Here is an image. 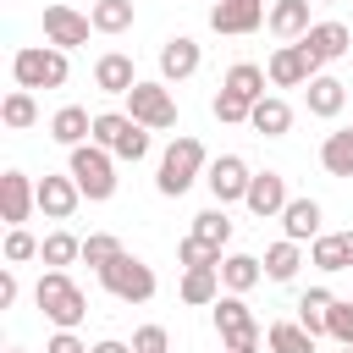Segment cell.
Masks as SVG:
<instances>
[{
  "label": "cell",
  "mask_w": 353,
  "mask_h": 353,
  "mask_svg": "<svg viewBox=\"0 0 353 353\" xmlns=\"http://www.w3.org/2000/svg\"><path fill=\"white\" fill-rule=\"evenodd\" d=\"M121 254H127V248H121V237H110V232H88V237H83V259H88L94 270H105V265L121 259Z\"/></svg>",
  "instance_id": "cell-36"
},
{
  "label": "cell",
  "mask_w": 353,
  "mask_h": 353,
  "mask_svg": "<svg viewBox=\"0 0 353 353\" xmlns=\"http://www.w3.org/2000/svg\"><path fill=\"white\" fill-rule=\"evenodd\" d=\"M188 237H199V243H210V248H226V243H232V221H226V210L215 204V210L193 215V232H188Z\"/></svg>",
  "instance_id": "cell-34"
},
{
  "label": "cell",
  "mask_w": 353,
  "mask_h": 353,
  "mask_svg": "<svg viewBox=\"0 0 353 353\" xmlns=\"http://www.w3.org/2000/svg\"><path fill=\"white\" fill-rule=\"evenodd\" d=\"M265 17H270V11H265L259 0H221V6H210V28H215V33H232V39H237V33H254Z\"/></svg>",
  "instance_id": "cell-14"
},
{
  "label": "cell",
  "mask_w": 353,
  "mask_h": 353,
  "mask_svg": "<svg viewBox=\"0 0 353 353\" xmlns=\"http://www.w3.org/2000/svg\"><path fill=\"white\" fill-rule=\"evenodd\" d=\"M17 292H22V287H17V270L6 265V270H0V309H11V303H17Z\"/></svg>",
  "instance_id": "cell-43"
},
{
  "label": "cell",
  "mask_w": 353,
  "mask_h": 353,
  "mask_svg": "<svg viewBox=\"0 0 353 353\" xmlns=\"http://www.w3.org/2000/svg\"><path fill=\"white\" fill-rule=\"evenodd\" d=\"M138 83H143V77L132 72V55L110 50V55H99V61H94V88H105V94H121V99H127Z\"/></svg>",
  "instance_id": "cell-17"
},
{
  "label": "cell",
  "mask_w": 353,
  "mask_h": 353,
  "mask_svg": "<svg viewBox=\"0 0 353 353\" xmlns=\"http://www.w3.org/2000/svg\"><path fill=\"white\" fill-rule=\"evenodd\" d=\"M39 259H44L50 270H66L72 259H83V243H77L72 232H50V237L39 243Z\"/></svg>",
  "instance_id": "cell-35"
},
{
  "label": "cell",
  "mask_w": 353,
  "mask_h": 353,
  "mask_svg": "<svg viewBox=\"0 0 353 353\" xmlns=\"http://www.w3.org/2000/svg\"><path fill=\"white\" fill-rule=\"evenodd\" d=\"M199 61H204V50H199L188 33H171V39L160 44V77H165V83L193 77V72H199Z\"/></svg>",
  "instance_id": "cell-16"
},
{
  "label": "cell",
  "mask_w": 353,
  "mask_h": 353,
  "mask_svg": "<svg viewBox=\"0 0 353 353\" xmlns=\"http://www.w3.org/2000/svg\"><path fill=\"white\" fill-rule=\"evenodd\" d=\"M314 6H336V0H314Z\"/></svg>",
  "instance_id": "cell-46"
},
{
  "label": "cell",
  "mask_w": 353,
  "mask_h": 353,
  "mask_svg": "<svg viewBox=\"0 0 353 353\" xmlns=\"http://www.w3.org/2000/svg\"><path fill=\"white\" fill-rule=\"evenodd\" d=\"M50 138H55V143H66V149L94 143V116H88L83 105H61V110L50 116Z\"/></svg>",
  "instance_id": "cell-21"
},
{
  "label": "cell",
  "mask_w": 353,
  "mask_h": 353,
  "mask_svg": "<svg viewBox=\"0 0 353 353\" xmlns=\"http://www.w3.org/2000/svg\"><path fill=\"white\" fill-rule=\"evenodd\" d=\"M99 276V287L110 292V298H121V303H149L154 298V270L138 259V254H121V259H110L105 270H94Z\"/></svg>",
  "instance_id": "cell-6"
},
{
  "label": "cell",
  "mask_w": 353,
  "mask_h": 353,
  "mask_svg": "<svg viewBox=\"0 0 353 353\" xmlns=\"http://www.w3.org/2000/svg\"><path fill=\"white\" fill-rule=\"evenodd\" d=\"M248 127H254V132H265V138H281V132L292 127V105H287V99H276V94H265V99L254 105Z\"/></svg>",
  "instance_id": "cell-27"
},
{
  "label": "cell",
  "mask_w": 353,
  "mask_h": 353,
  "mask_svg": "<svg viewBox=\"0 0 353 353\" xmlns=\"http://www.w3.org/2000/svg\"><path fill=\"white\" fill-rule=\"evenodd\" d=\"M88 22H94V33H127L132 28V0H94Z\"/></svg>",
  "instance_id": "cell-31"
},
{
  "label": "cell",
  "mask_w": 353,
  "mask_h": 353,
  "mask_svg": "<svg viewBox=\"0 0 353 353\" xmlns=\"http://www.w3.org/2000/svg\"><path fill=\"white\" fill-rule=\"evenodd\" d=\"M210 6H221V0H210Z\"/></svg>",
  "instance_id": "cell-48"
},
{
  "label": "cell",
  "mask_w": 353,
  "mask_h": 353,
  "mask_svg": "<svg viewBox=\"0 0 353 353\" xmlns=\"http://www.w3.org/2000/svg\"><path fill=\"white\" fill-rule=\"evenodd\" d=\"M127 116L138 127H149V132H165V127H176V99H171L165 83H138L127 94Z\"/></svg>",
  "instance_id": "cell-8"
},
{
  "label": "cell",
  "mask_w": 353,
  "mask_h": 353,
  "mask_svg": "<svg viewBox=\"0 0 353 353\" xmlns=\"http://www.w3.org/2000/svg\"><path fill=\"white\" fill-rule=\"evenodd\" d=\"M265 83H270V72H265V66H254V61H237V66L221 77V88L243 94L248 105H259V99H265Z\"/></svg>",
  "instance_id": "cell-26"
},
{
  "label": "cell",
  "mask_w": 353,
  "mask_h": 353,
  "mask_svg": "<svg viewBox=\"0 0 353 353\" xmlns=\"http://www.w3.org/2000/svg\"><path fill=\"white\" fill-rule=\"evenodd\" d=\"M165 347H171L165 325H138L132 331V353H165Z\"/></svg>",
  "instance_id": "cell-41"
},
{
  "label": "cell",
  "mask_w": 353,
  "mask_h": 353,
  "mask_svg": "<svg viewBox=\"0 0 353 353\" xmlns=\"http://www.w3.org/2000/svg\"><path fill=\"white\" fill-rule=\"evenodd\" d=\"M259 265H265V276H270V281H292V276H298V265H303V243L281 237V243H270V248H265V259H259Z\"/></svg>",
  "instance_id": "cell-28"
},
{
  "label": "cell",
  "mask_w": 353,
  "mask_h": 353,
  "mask_svg": "<svg viewBox=\"0 0 353 353\" xmlns=\"http://www.w3.org/2000/svg\"><path fill=\"white\" fill-rule=\"evenodd\" d=\"M259 6H265V0H259Z\"/></svg>",
  "instance_id": "cell-49"
},
{
  "label": "cell",
  "mask_w": 353,
  "mask_h": 353,
  "mask_svg": "<svg viewBox=\"0 0 353 353\" xmlns=\"http://www.w3.org/2000/svg\"><path fill=\"white\" fill-rule=\"evenodd\" d=\"M331 342L336 347H353V303H331Z\"/></svg>",
  "instance_id": "cell-40"
},
{
  "label": "cell",
  "mask_w": 353,
  "mask_h": 353,
  "mask_svg": "<svg viewBox=\"0 0 353 353\" xmlns=\"http://www.w3.org/2000/svg\"><path fill=\"white\" fill-rule=\"evenodd\" d=\"M259 276H265V265L254 254H226L221 259V287L226 292H248V287H259Z\"/></svg>",
  "instance_id": "cell-29"
},
{
  "label": "cell",
  "mask_w": 353,
  "mask_h": 353,
  "mask_svg": "<svg viewBox=\"0 0 353 353\" xmlns=\"http://www.w3.org/2000/svg\"><path fill=\"white\" fill-rule=\"evenodd\" d=\"M33 210H39V182L28 171H6L0 176V215H6V226H22Z\"/></svg>",
  "instance_id": "cell-12"
},
{
  "label": "cell",
  "mask_w": 353,
  "mask_h": 353,
  "mask_svg": "<svg viewBox=\"0 0 353 353\" xmlns=\"http://www.w3.org/2000/svg\"><path fill=\"white\" fill-rule=\"evenodd\" d=\"M320 165L331 176H353V127H342V132H331L320 143Z\"/></svg>",
  "instance_id": "cell-32"
},
{
  "label": "cell",
  "mask_w": 353,
  "mask_h": 353,
  "mask_svg": "<svg viewBox=\"0 0 353 353\" xmlns=\"http://www.w3.org/2000/svg\"><path fill=\"white\" fill-rule=\"evenodd\" d=\"M94 353H132L127 342H116V336H105V342H94Z\"/></svg>",
  "instance_id": "cell-44"
},
{
  "label": "cell",
  "mask_w": 353,
  "mask_h": 353,
  "mask_svg": "<svg viewBox=\"0 0 353 353\" xmlns=\"http://www.w3.org/2000/svg\"><path fill=\"white\" fill-rule=\"evenodd\" d=\"M77 204H83V188H77L72 176H44V182H39V210H44V221H72Z\"/></svg>",
  "instance_id": "cell-18"
},
{
  "label": "cell",
  "mask_w": 353,
  "mask_h": 353,
  "mask_svg": "<svg viewBox=\"0 0 353 353\" xmlns=\"http://www.w3.org/2000/svg\"><path fill=\"white\" fill-rule=\"evenodd\" d=\"M248 182H254V171H248L243 154H215L210 171H204V188H210V199H215L221 210L237 204V199H248Z\"/></svg>",
  "instance_id": "cell-9"
},
{
  "label": "cell",
  "mask_w": 353,
  "mask_h": 353,
  "mask_svg": "<svg viewBox=\"0 0 353 353\" xmlns=\"http://www.w3.org/2000/svg\"><path fill=\"white\" fill-rule=\"evenodd\" d=\"M22 259H39V237L28 226H11L6 232V265H22Z\"/></svg>",
  "instance_id": "cell-37"
},
{
  "label": "cell",
  "mask_w": 353,
  "mask_h": 353,
  "mask_svg": "<svg viewBox=\"0 0 353 353\" xmlns=\"http://www.w3.org/2000/svg\"><path fill=\"white\" fill-rule=\"evenodd\" d=\"M336 353H353V347H336Z\"/></svg>",
  "instance_id": "cell-47"
},
{
  "label": "cell",
  "mask_w": 353,
  "mask_h": 353,
  "mask_svg": "<svg viewBox=\"0 0 353 353\" xmlns=\"http://www.w3.org/2000/svg\"><path fill=\"white\" fill-rule=\"evenodd\" d=\"M66 176L83 188V199L105 204V199L116 193V154L99 149V143H77V149L66 154Z\"/></svg>",
  "instance_id": "cell-3"
},
{
  "label": "cell",
  "mask_w": 353,
  "mask_h": 353,
  "mask_svg": "<svg viewBox=\"0 0 353 353\" xmlns=\"http://www.w3.org/2000/svg\"><path fill=\"white\" fill-rule=\"evenodd\" d=\"M303 105H309V116H325V121H331V116H342V105H347V83L320 72V77L303 88Z\"/></svg>",
  "instance_id": "cell-22"
},
{
  "label": "cell",
  "mask_w": 353,
  "mask_h": 353,
  "mask_svg": "<svg viewBox=\"0 0 353 353\" xmlns=\"http://www.w3.org/2000/svg\"><path fill=\"white\" fill-rule=\"evenodd\" d=\"M265 342H270V353H314V336H309L298 320H276V325L265 331Z\"/></svg>",
  "instance_id": "cell-33"
},
{
  "label": "cell",
  "mask_w": 353,
  "mask_h": 353,
  "mask_svg": "<svg viewBox=\"0 0 353 353\" xmlns=\"http://www.w3.org/2000/svg\"><path fill=\"white\" fill-rule=\"evenodd\" d=\"M215 331H221V347L226 353H254L259 347V325H254L243 292H221L215 298Z\"/></svg>",
  "instance_id": "cell-7"
},
{
  "label": "cell",
  "mask_w": 353,
  "mask_h": 353,
  "mask_svg": "<svg viewBox=\"0 0 353 353\" xmlns=\"http://www.w3.org/2000/svg\"><path fill=\"white\" fill-rule=\"evenodd\" d=\"M331 303H336V298H331L325 287H309V292L298 298V325H303L314 342H320V336H331Z\"/></svg>",
  "instance_id": "cell-25"
},
{
  "label": "cell",
  "mask_w": 353,
  "mask_h": 353,
  "mask_svg": "<svg viewBox=\"0 0 353 353\" xmlns=\"http://www.w3.org/2000/svg\"><path fill=\"white\" fill-rule=\"evenodd\" d=\"M215 298H221V265L182 270V303H193V309H215Z\"/></svg>",
  "instance_id": "cell-24"
},
{
  "label": "cell",
  "mask_w": 353,
  "mask_h": 353,
  "mask_svg": "<svg viewBox=\"0 0 353 353\" xmlns=\"http://www.w3.org/2000/svg\"><path fill=\"white\" fill-rule=\"evenodd\" d=\"M176 259H182V270H199V265H221V248H210L199 237H182L176 243Z\"/></svg>",
  "instance_id": "cell-38"
},
{
  "label": "cell",
  "mask_w": 353,
  "mask_h": 353,
  "mask_svg": "<svg viewBox=\"0 0 353 353\" xmlns=\"http://www.w3.org/2000/svg\"><path fill=\"white\" fill-rule=\"evenodd\" d=\"M309 6H314V0H270V17H265L270 33H276L281 44H298V39L314 28V22H309Z\"/></svg>",
  "instance_id": "cell-19"
},
{
  "label": "cell",
  "mask_w": 353,
  "mask_h": 353,
  "mask_svg": "<svg viewBox=\"0 0 353 353\" xmlns=\"http://www.w3.org/2000/svg\"><path fill=\"white\" fill-rule=\"evenodd\" d=\"M6 353H28V347H6Z\"/></svg>",
  "instance_id": "cell-45"
},
{
  "label": "cell",
  "mask_w": 353,
  "mask_h": 353,
  "mask_svg": "<svg viewBox=\"0 0 353 353\" xmlns=\"http://www.w3.org/2000/svg\"><path fill=\"white\" fill-rule=\"evenodd\" d=\"M320 221H325V210H320L314 199H292V204L281 210V232H287L292 243H314V237H320Z\"/></svg>",
  "instance_id": "cell-23"
},
{
  "label": "cell",
  "mask_w": 353,
  "mask_h": 353,
  "mask_svg": "<svg viewBox=\"0 0 353 353\" xmlns=\"http://www.w3.org/2000/svg\"><path fill=\"white\" fill-rule=\"evenodd\" d=\"M309 265H320V270H353V226L347 232H320L309 243Z\"/></svg>",
  "instance_id": "cell-20"
},
{
  "label": "cell",
  "mask_w": 353,
  "mask_h": 353,
  "mask_svg": "<svg viewBox=\"0 0 353 353\" xmlns=\"http://www.w3.org/2000/svg\"><path fill=\"white\" fill-rule=\"evenodd\" d=\"M94 143L110 149L116 160H143L149 154V127H138L127 110H99L94 116Z\"/></svg>",
  "instance_id": "cell-5"
},
{
  "label": "cell",
  "mask_w": 353,
  "mask_h": 353,
  "mask_svg": "<svg viewBox=\"0 0 353 353\" xmlns=\"http://www.w3.org/2000/svg\"><path fill=\"white\" fill-rule=\"evenodd\" d=\"M11 77H17V88H28V94L61 88V83H66V50H55V44H22V50L11 55Z\"/></svg>",
  "instance_id": "cell-4"
},
{
  "label": "cell",
  "mask_w": 353,
  "mask_h": 353,
  "mask_svg": "<svg viewBox=\"0 0 353 353\" xmlns=\"http://www.w3.org/2000/svg\"><path fill=\"white\" fill-rule=\"evenodd\" d=\"M33 303H39V314H44L55 331H77V325L88 320V298H83V287H77L66 270H44L39 287H33Z\"/></svg>",
  "instance_id": "cell-1"
},
{
  "label": "cell",
  "mask_w": 353,
  "mask_h": 353,
  "mask_svg": "<svg viewBox=\"0 0 353 353\" xmlns=\"http://www.w3.org/2000/svg\"><path fill=\"white\" fill-rule=\"evenodd\" d=\"M88 33H94V22L83 17V11H72V6H44V44H55V50H77V44H88Z\"/></svg>",
  "instance_id": "cell-11"
},
{
  "label": "cell",
  "mask_w": 353,
  "mask_h": 353,
  "mask_svg": "<svg viewBox=\"0 0 353 353\" xmlns=\"http://www.w3.org/2000/svg\"><path fill=\"white\" fill-rule=\"evenodd\" d=\"M265 72H270V83H276V88H309V83L320 77V61H314L303 44H281V50L270 55V66H265Z\"/></svg>",
  "instance_id": "cell-10"
},
{
  "label": "cell",
  "mask_w": 353,
  "mask_h": 353,
  "mask_svg": "<svg viewBox=\"0 0 353 353\" xmlns=\"http://www.w3.org/2000/svg\"><path fill=\"white\" fill-rule=\"evenodd\" d=\"M248 215H259V221H276L292 199H287V176L281 171H254V182H248Z\"/></svg>",
  "instance_id": "cell-13"
},
{
  "label": "cell",
  "mask_w": 353,
  "mask_h": 353,
  "mask_svg": "<svg viewBox=\"0 0 353 353\" xmlns=\"http://www.w3.org/2000/svg\"><path fill=\"white\" fill-rule=\"evenodd\" d=\"M298 44H303V50H309L320 66H331V61H342V55L353 50V33H347L342 22H314V28H309Z\"/></svg>",
  "instance_id": "cell-15"
},
{
  "label": "cell",
  "mask_w": 353,
  "mask_h": 353,
  "mask_svg": "<svg viewBox=\"0 0 353 353\" xmlns=\"http://www.w3.org/2000/svg\"><path fill=\"white\" fill-rule=\"evenodd\" d=\"M215 116H221V121H248V116H254V105H248L243 94L221 88V94H215Z\"/></svg>",
  "instance_id": "cell-39"
},
{
  "label": "cell",
  "mask_w": 353,
  "mask_h": 353,
  "mask_svg": "<svg viewBox=\"0 0 353 353\" xmlns=\"http://www.w3.org/2000/svg\"><path fill=\"white\" fill-rule=\"evenodd\" d=\"M0 121H6L11 132H28V127L39 121V99H33L28 88H11V94L0 99Z\"/></svg>",
  "instance_id": "cell-30"
},
{
  "label": "cell",
  "mask_w": 353,
  "mask_h": 353,
  "mask_svg": "<svg viewBox=\"0 0 353 353\" xmlns=\"http://www.w3.org/2000/svg\"><path fill=\"white\" fill-rule=\"evenodd\" d=\"M44 353H94V347H88L77 331H55V336L44 342Z\"/></svg>",
  "instance_id": "cell-42"
},
{
  "label": "cell",
  "mask_w": 353,
  "mask_h": 353,
  "mask_svg": "<svg viewBox=\"0 0 353 353\" xmlns=\"http://www.w3.org/2000/svg\"><path fill=\"white\" fill-rule=\"evenodd\" d=\"M210 171V154H204V143L193 138V132H182V138H171V149L160 154V171H154V188L165 193V199H182L199 176Z\"/></svg>",
  "instance_id": "cell-2"
}]
</instances>
